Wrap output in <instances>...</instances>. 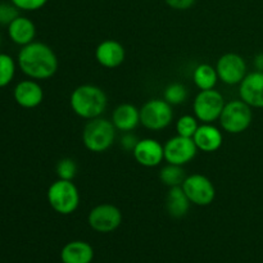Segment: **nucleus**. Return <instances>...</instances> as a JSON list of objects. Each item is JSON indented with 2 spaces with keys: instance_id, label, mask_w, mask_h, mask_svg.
I'll return each instance as SVG.
<instances>
[{
  "instance_id": "nucleus-1",
  "label": "nucleus",
  "mask_w": 263,
  "mask_h": 263,
  "mask_svg": "<svg viewBox=\"0 0 263 263\" xmlns=\"http://www.w3.org/2000/svg\"><path fill=\"white\" fill-rule=\"evenodd\" d=\"M22 73L32 80H48L58 71V58L53 49L40 41H32L22 46L17 57Z\"/></svg>"
},
{
  "instance_id": "nucleus-2",
  "label": "nucleus",
  "mask_w": 263,
  "mask_h": 263,
  "mask_svg": "<svg viewBox=\"0 0 263 263\" xmlns=\"http://www.w3.org/2000/svg\"><path fill=\"white\" fill-rule=\"evenodd\" d=\"M69 105L74 115L84 120L102 117L108 105L104 90L97 85L84 84L77 86L69 97Z\"/></svg>"
},
{
  "instance_id": "nucleus-3",
  "label": "nucleus",
  "mask_w": 263,
  "mask_h": 263,
  "mask_svg": "<svg viewBox=\"0 0 263 263\" xmlns=\"http://www.w3.org/2000/svg\"><path fill=\"white\" fill-rule=\"evenodd\" d=\"M116 139V127L107 118H92L85 125L82 141L85 148L92 153H104L113 145Z\"/></svg>"
},
{
  "instance_id": "nucleus-4",
  "label": "nucleus",
  "mask_w": 263,
  "mask_h": 263,
  "mask_svg": "<svg viewBox=\"0 0 263 263\" xmlns=\"http://www.w3.org/2000/svg\"><path fill=\"white\" fill-rule=\"evenodd\" d=\"M46 198L53 211L63 216L72 215L80 205V192L69 180L58 179L54 181L49 186Z\"/></svg>"
},
{
  "instance_id": "nucleus-5",
  "label": "nucleus",
  "mask_w": 263,
  "mask_h": 263,
  "mask_svg": "<svg viewBox=\"0 0 263 263\" xmlns=\"http://www.w3.org/2000/svg\"><path fill=\"white\" fill-rule=\"evenodd\" d=\"M252 120H253L252 107H249L241 99L230 100L226 103L218 118L222 130L233 135L243 134L244 131L248 130Z\"/></svg>"
},
{
  "instance_id": "nucleus-6",
  "label": "nucleus",
  "mask_w": 263,
  "mask_h": 263,
  "mask_svg": "<svg viewBox=\"0 0 263 263\" xmlns=\"http://www.w3.org/2000/svg\"><path fill=\"white\" fill-rule=\"evenodd\" d=\"M174 121L172 105L164 99H151L140 108V123L151 131H161Z\"/></svg>"
},
{
  "instance_id": "nucleus-7",
  "label": "nucleus",
  "mask_w": 263,
  "mask_h": 263,
  "mask_svg": "<svg viewBox=\"0 0 263 263\" xmlns=\"http://www.w3.org/2000/svg\"><path fill=\"white\" fill-rule=\"evenodd\" d=\"M225 104L223 95L217 90H200L193 103V110L198 121L203 123H213L220 118Z\"/></svg>"
},
{
  "instance_id": "nucleus-8",
  "label": "nucleus",
  "mask_w": 263,
  "mask_h": 263,
  "mask_svg": "<svg viewBox=\"0 0 263 263\" xmlns=\"http://www.w3.org/2000/svg\"><path fill=\"white\" fill-rule=\"evenodd\" d=\"M181 187L189 198L190 203L199 207L212 204L216 198V187L207 176L202 174H194L186 176Z\"/></svg>"
},
{
  "instance_id": "nucleus-9",
  "label": "nucleus",
  "mask_w": 263,
  "mask_h": 263,
  "mask_svg": "<svg viewBox=\"0 0 263 263\" xmlns=\"http://www.w3.org/2000/svg\"><path fill=\"white\" fill-rule=\"evenodd\" d=\"M87 223L97 233H112L117 230L122 223V212L116 205L102 203L90 211L87 216Z\"/></svg>"
},
{
  "instance_id": "nucleus-10",
  "label": "nucleus",
  "mask_w": 263,
  "mask_h": 263,
  "mask_svg": "<svg viewBox=\"0 0 263 263\" xmlns=\"http://www.w3.org/2000/svg\"><path fill=\"white\" fill-rule=\"evenodd\" d=\"M247 62L241 55L236 53H226L218 58L216 64V71H217L218 80L223 84L239 85L247 76Z\"/></svg>"
},
{
  "instance_id": "nucleus-11",
  "label": "nucleus",
  "mask_w": 263,
  "mask_h": 263,
  "mask_svg": "<svg viewBox=\"0 0 263 263\" xmlns=\"http://www.w3.org/2000/svg\"><path fill=\"white\" fill-rule=\"evenodd\" d=\"M164 161L167 163L185 166L195 158L198 153V148L192 138L176 135L168 139L163 145Z\"/></svg>"
},
{
  "instance_id": "nucleus-12",
  "label": "nucleus",
  "mask_w": 263,
  "mask_h": 263,
  "mask_svg": "<svg viewBox=\"0 0 263 263\" xmlns=\"http://www.w3.org/2000/svg\"><path fill=\"white\" fill-rule=\"evenodd\" d=\"M133 154L135 161L146 168L159 166L164 159L163 145L158 140L152 138L140 139Z\"/></svg>"
},
{
  "instance_id": "nucleus-13",
  "label": "nucleus",
  "mask_w": 263,
  "mask_h": 263,
  "mask_svg": "<svg viewBox=\"0 0 263 263\" xmlns=\"http://www.w3.org/2000/svg\"><path fill=\"white\" fill-rule=\"evenodd\" d=\"M239 97L252 108H263V72L247 73L239 84Z\"/></svg>"
},
{
  "instance_id": "nucleus-14",
  "label": "nucleus",
  "mask_w": 263,
  "mask_h": 263,
  "mask_svg": "<svg viewBox=\"0 0 263 263\" xmlns=\"http://www.w3.org/2000/svg\"><path fill=\"white\" fill-rule=\"evenodd\" d=\"M13 98L20 107L32 109L43 103L44 90L36 80H23L15 85Z\"/></svg>"
},
{
  "instance_id": "nucleus-15",
  "label": "nucleus",
  "mask_w": 263,
  "mask_h": 263,
  "mask_svg": "<svg viewBox=\"0 0 263 263\" xmlns=\"http://www.w3.org/2000/svg\"><path fill=\"white\" fill-rule=\"evenodd\" d=\"M126 50L122 44L117 40L102 41L95 49V59L104 68H117L125 62Z\"/></svg>"
},
{
  "instance_id": "nucleus-16",
  "label": "nucleus",
  "mask_w": 263,
  "mask_h": 263,
  "mask_svg": "<svg viewBox=\"0 0 263 263\" xmlns=\"http://www.w3.org/2000/svg\"><path fill=\"white\" fill-rule=\"evenodd\" d=\"M198 151L204 153H213L222 146L223 135L218 127L213 123H203L199 125L197 133L193 136Z\"/></svg>"
},
{
  "instance_id": "nucleus-17",
  "label": "nucleus",
  "mask_w": 263,
  "mask_h": 263,
  "mask_svg": "<svg viewBox=\"0 0 263 263\" xmlns=\"http://www.w3.org/2000/svg\"><path fill=\"white\" fill-rule=\"evenodd\" d=\"M112 123L116 130L122 133L134 131L140 123V109L130 103H122L113 110Z\"/></svg>"
},
{
  "instance_id": "nucleus-18",
  "label": "nucleus",
  "mask_w": 263,
  "mask_h": 263,
  "mask_svg": "<svg viewBox=\"0 0 263 263\" xmlns=\"http://www.w3.org/2000/svg\"><path fill=\"white\" fill-rule=\"evenodd\" d=\"M8 36L14 44L25 46L32 43L36 36V26L30 18L18 15L9 26H8Z\"/></svg>"
},
{
  "instance_id": "nucleus-19",
  "label": "nucleus",
  "mask_w": 263,
  "mask_h": 263,
  "mask_svg": "<svg viewBox=\"0 0 263 263\" xmlns=\"http://www.w3.org/2000/svg\"><path fill=\"white\" fill-rule=\"evenodd\" d=\"M61 259L62 263H91L94 259V249L87 241H69L62 248Z\"/></svg>"
},
{
  "instance_id": "nucleus-20",
  "label": "nucleus",
  "mask_w": 263,
  "mask_h": 263,
  "mask_svg": "<svg viewBox=\"0 0 263 263\" xmlns=\"http://www.w3.org/2000/svg\"><path fill=\"white\" fill-rule=\"evenodd\" d=\"M190 200L181 186L170 187L166 198L167 212L174 218H182L186 216L190 208Z\"/></svg>"
},
{
  "instance_id": "nucleus-21",
  "label": "nucleus",
  "mask_w": 263,
  "mask_h": 263,
  "mask_svg": "<svg viewBox=\"0 0 263 263\" xmlns=\"http://www.w3.org/2000/svg\"><path fill=\"white\" fill-rule=\"evenodd\" d=\"M193 81L199 90L215 89L218 82V74L216 67L208 63H202L195 67L193 72Z\"/></svg>"
},
{
  "instance_id": "nucleus-22",
  "label": "nucleus",
  "mask_w": 263,
  "mask_h": 263,
  "mask_svg": "<svg viewBox=\"0 0 263 263\" xmlns=\"http://www.w3.org/2000/svg\"><path fill=\"white\" fill-rule=\"evenodd\" d=\"M185 179H186V174L182 166L167 163L159 171V180L162 184L168 187L181 186Z\"/></svg>"
},
{
  "instance_id": "nucleus-23",
  "label": "nucleus",
  "mask_w": 263,
  "mask_h": 263,
  "mask_svg": "<svg viewBox=\"0 0 263 263\" xmlns=\"http://www.w3.org/2000/svg\"><path fill=\"white\" fill-rule=\"evenodd\" d=\"M15 64L13 57L7 53H0V89L8 86L15 76Z\"/></svg>"
},
{
  "instance_id": "nucleus-24",
  "label": "nucleus",
  "mask_w": 263,
  "mask_h": 263,
  "mask_svg": "<svg viewBox=\"0 0 263 263\" xmlns=\"http://www.w3.org/2000/svg\"><path fill=\"white\" fill-rule=\"evenodd\" d=\"M163 99L171 105H180L187 99V89L180 82H172L164 89Z\"/></svg>"
},
{
  "instance_id": "nucleus-25",
  "label": "nucleus",
  "mask_w": 263,
  "mask_h": 263,
  "mask_svg": "<svg viewBox=\"0 0 263 263\" xmlns=\"http://www.w3.org/2000/svg\"><path fill=\"white\" fill-rule=\"evenodd\" d=\"M199 123L198 118L192 115H184L176 121V133L177 135L184 136V138H192L197 133Z\"/></svg>"
},
{
  "instance_id": "nucleus-26",
  "label": "nucleus",
  "mask_w": 263,
  "mask_h": 263,
  "mask_svg": "<svg viewBox=\"0 0 263 263\" xmlns=\"http://www.w3.org/2000/svg\"><path fill=\"white\" fill-rule=\"evenodd\" d=\"M55 172L58 179L61 180H72L77 175V164L72 158H63L57 163Z\"/></svg>"
},
{
  "instance_id": "nucleus-27",
  "label": "nucleus",
  "mask_w": 263,
  "mask_h": 263,
  "mask_svg": "<svg viewBox=\"0 0 263 263\" xmlns=\"http://www.w3.org/2000/svg\"><path fill=\"white\" fill-rule=\"evenodd\" d=\"M20 15V9L12 2H0V25L9 26Z\"/></svg>"
},
{
  "instance_id": "nucleus-28",
  "label": "nucleus",
  "mask_w": 263,
  "mask_h": 263,
  "mask_svg": "<svg viewBox=\"0 0 263 263\" xmlns=\"http://www.w3.org/2000/svg\"><path fill=\"white\" fill-rule=\"evenodd\" d=\"M20 10L26 12H35L45 7L48 0H10Z\"/></svg>"
},
{
  "instance_id": "nucleus-29",
  "label": "nucleus",
  "mask_w": 263,
  "mask_h": 263,
  "mask_svg": "<svg viewBox=\"0 0 263 263\" xmlns=\"http://www.w3.org/2000/svg\"><path fill=\"white\" fill-rule=\"evenodd\" d=\"M139 140H140V139H138V136H136L135 134H131L130 131V133L123 134L122 138H121L120 140V145L123 151L134 152V149H135L136 144L139 143Z\"/></svg>"
},
{
  "instance_id": "nucleus-30",
  "label": "nucleus",
  "mask_w": 263,
  "mask_h": 263,
  "mask_svg": "<svg viewBox=\"0 0 263 263\" xmlns=\"http://www.w3.org/2000/svg\"><path fill=\"white\" fill-rule=\"evenodd\" d=\"M164 3L172 9L186 10L194 5L195 0H164Z\"/></svg>"
},
{
  "instance_id": "nucleus-31",
  "label": "nucleus",
  "mask_w": 263,
  "mask_h": 263,
  "mask_svg": "<svg viewBox=\"0 0 263 263\" xmlns=\"http://www.w3.org/2000/svg\"><path fill=\"white\" fill-rule=\"evenodd\" d=\"M253 64L254 67H256V71L263 72V53L257 54V55L254 57Z\"/></svg>"
},
{
  "instance_id": "nucleus-32",
  "label": "nucleus",
  "mask_w": 263,
  "mask_h": 263,
  "mask_svg": "<svg viewBox=\"0 0 263 263\" xmlns=\"http://www.w3.org/2000/svg\"><path fill=\"white\" fill-rule=\"evenodd\" d=\"M0 44H2V37H0Z\"/></svg>"
}]
</instances>
